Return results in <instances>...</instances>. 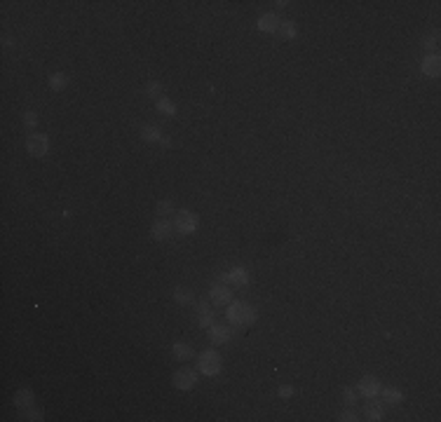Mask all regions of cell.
Wrapping results in <instances>:
<instances>
[{
  "label": "cell",
  "mask_w": 441,
  "mask_h": 422,
  "mask_svg": "<svg viewBox=\"0 0 441 422\" xmlns=\"http://www.w3.org/2000/svg\"><path fill=\"white\" fill-rule=\"evenodd\" d=\"M228 319L237 326H251L256 321V312L254 307L244 300H235L233 305H228Z\"/></svg>",
  "instance_id": "obj_1"
},
{
  "label": "cell",
  "mask_w": 441,
  "mask_h": 422,
  "mask_svg": "<svg viewBox=\"0 0 441 422\" xmlns=\"http://www.w3.org/2000/svg\"><path fill=\"white\" fill-rule=\"evenodd\" d=\"M197 368H200V373H202V375H209V378L218 375L220 371H223V361H220V354L216 352V349H207V352H202V356H200V361H197Z\"/></svg>",
  "instance_id": "obj_2"
},
{
  "label": "cell",
  "mask_w": 441,
  "mask_h": 422,
  "mask_svg": "<svg viewBox=\"0 0 441 422\" xmlns=\"http://www.w3.org/2000/svg\"><path fill=\"white\" fill-rule=\"evenodd\" d=\"M197 225H200L197 214H193V211H188V209H183V211H178L176 214V230L178 233L193 235L197 230Z\"/></svg>",
  "instance_id": "obj_3"
},
{
  "label": "cell",
  "mask_w": 441,
  "mask_h": 422,
  "mask_svg": "<svg viewBox=\"0 0 441 422\" xmlns=\"http://www.w3.org/2000/svg\"><path fill=\"white\" fill-rule=\"evenodd\" d=\"M172 382H174V387L176 389H193V387L197 385V373L193 371V368H188V366H183V368H178L176 373H174V378H172Z\"/></svg>",
  "instance_id": "obj_4"
},
{
  "label": "cell",
  "mask_w": 441,
  "mask_h": 422,
  "mask_svg": "<svg viewBox=\"0 0 441 422\" xmlns=\"http://www.w3.org/2000/svg\"><path fill=\"white\" fill-rule=\"evenodd\" d=\"M26 148L33 157H45L49 150V139L45 134H31L28 141H26Z\"/></svg>",
  "instance_id": "obj_5"
},
{
  "label": "cell",
  "mask_w": 441,
  "mask_h": 422,
  "mask_svg": "<svg viewBox=\"0 0 441 422\" xmlns=\"http://www.w3.org/2000/svg\"><path fill=\"white\" fill-rule=\"evenodd\" d=\"M220 281H226L230 286H246L249 284V272L244 268H233L230 272L220 275Z\"/></svg>",
  "instance_id": "obj_6"
},
{
  "label": "cell",
  "mask_w": 441,
  "mask_h": 422,
  "mask_svg": "<svg viewBox=\"0 0 441 422\" xmlns=\"http://www.w3.org/2000/svg\"><path fill=\"white\" fill-rule=\"evenodd\" d=\"M211 303L214 305H228L230 300H233V294H230V286H226V281H220V284H214L211 286Z\"/></svg>",
  "instance_id": "obj_7"
},
{
  "label": "cell",
  "mask_w": 441,
  "mask_h": 422,
  "mask_svg": "<svg viewBox=\"0 0 441 422\" xmlns=\"http://www.w3.org/2000/svg\"><path fill=\"white\" fill-rule=\"evenodd\" d=\"M359 392H362L366 399H375V394L380 392L378 378H373V375H364V378L359 380Z\"/></svg>",
  "instance_id": "obj_8"
},
{
  "label": "cell",
  "mask_w": 441,
  "mask_h": 422,
  "mask_svg": "<svg viewBox=\"0 0 441 422\" xmlns=\"http://www.w3.org/2000/svg\"><path fill=\"white\" fill-rule=\"evenodd\" d=\"M279 17H277L275 12H268L263 14V17L258 19V31H263V33H277L279 31Z\"/></svg>",
  "instance_id": "obj_9"
},
{
  "label": "cell",
  "mask_w": 441,
  "mask_h": 422,
  "mask_svg": "<svg viewBox=\"0 0 441 422\" xmlns=\"http://www.w3.org/2000/svg\"><path fill=\"white\" fill-rule=\"evenodd\" d=\"M150 235H153V239H158V242H165V239L172 237V223L167 218H160L158 223H153Z\"/></svg>",
  "instance_id": "obj_10"
},
{
  "label": "cell",
  "mask_w": 441,
  "mask_h": 422,
  "mask_svg": "<svg viewBox=\"0 0 441 422\" xmlns=\"http://www.w3.org/2000/svg\"><path fill=\"white\" fill-rule=\"evenodd\" d=\"M209 340L214 345H223L230 340V329L228 326H220V324H211L209 326Z\"/></svg>",
  "instance_id": "obj_11"
},
{
  "label": "cell",
  "mask_w": 441,
  "mask_h": 422,
  "mask_svg": "<svg viewBox=\"0 0 441 422\" xmlns=\"http://www.w3.org/2000/svg\"><path fill=\"white\" fill-rule=\"evenodd\" d=\"M423 73L429 75V78H439L441 73V61L436 54H427L423 59Z\"/></svg>",
  "instance_id": "obj_12"
},
{
  "label": "cell",
  "mask_w": 441,
  "mask_h": 422,
  "mask_svg": "<svg viewBox=\"0 0 441 422\" xmlns=\"http://www.w3.org/2000/svg\"><path fill=\"white\" fill-rule=\"evenodd\" d=\"M141 136L148 141V143H160V146H162V141H165V134H162V129L155 127V124H146V127L141 129Z\"/></svg>",
  "instance_id": "obj_13"
},
{
  "label": "cell",
  "mask_w": 441,
  "mask_h": 422,
  "mask_svg": "<svg viewBox=\"0 0 441 422\" xmlns=\"http://www.w3.org/2000/svg\"><path fill=\"white\" fill-rule=\"evenodd\" d=\"M366 417L373 422L383 420V417H385V404H383V401H371V404L366 406Z\"/></svg>",
  "instance_id": "obj_14"
},
{
  "label": "cell",
  "mask_w": 441,
  "mask_h": 422,
  "mask_svg": "<svg viewBox=\"0 0 441 422\" xmlns=\"http://www.w3.org/2000/svg\"><path fill=\"white\" fill-rule=\"evenodd\" d=\"M197 321H200V326H211L214 324V310H211L207 303L197 305Z\"/></svg>",
  "instance_id": "obj_15"
},
{
  "label": "cell",
  "mask_w": 441,
  "mask_h": 422,
  "mask_svg": "<svg viewBox=\"0 0 441 422\" xmlns=\"http://www.w3.org/2000/svg\"><path fill=\"white\" fill-rule=\"evenodd\" d=\"M383 399H385V404H390V406H399L404 401V392L397 389V387H385V389H383Z\"/></svg>",
  "instance_id": "obj_16"
},
{
  "label": "cell",
  "mask_w": 441,
  "mask_h": 422,
  "mask_svg": "<svg viewBox=\"0 0 441 422\" xmlns=\"http://www.w3.org/2000/svg\"><path fill=\"white\" fill-rule=\"evenodd\" d=\"M14 406H19V408H28V406H33V389H28V387L19 389L17 394H14Z\"/></svg>",
  "instance_id": "obj_17"
},
{
  "label": "cell",
  "mask_w": 441,
  "mask_h": 422,
  "mask_svg": "<svg viewBox=\"0 0 441 422\" xmlns=\"http://www.w3.org/2000/svg\"><path fill=\"white\" fill-rule=\"evenodd\" d=\"M68 85H71V78H68L66 73H54V75H49V87H52L54 92H64Z\"/></svg>",
  "instance_id": "obj_18"
},
{
  "label": "cell",
  "mask_w": 441,
  "mask_h": 422,
  "mask_svg": "<svg viewBox=\"0 0 441 422\" xmlns=\"http://www.w3.org/2000/svg\"><path fill=\"white\" fill-rule=\"evenodd\" d=\"M172 352H174V356H176V359H183V361L193 356V347H190V345H183V343H174Z\"/></svg>",
  "instance_id": "obj_19"
},
{
  "label": "cell",
  "mask_w": 441,
  "mask_h": 422,
  "mask_svg": "<svg viewBox=\"0 0 441 422\" xmlns=\"http://www.w3.org/2000/svg\"><path fill=\"white\" fill-rule=\"evenodd\" d=\"M174 300H176L178 305H190V303H193V294L183 286H176V291H174Z\"/></svg>",
  "instance_id": "obj_20"
},
{
  "label": "cell",
  "mask_w": 441,
  "mask_h": 422,
  "mask_svg": "<svg viewBox=\"0 0 441 422\" xmlns=\"http://www.w3.org/2000/svg\"><path fill=\"white\" fill-rule=\"evenodd\" d=\"M279 33H282L284 40H294L298 36V28H296L294 21H284V24H279Z\"/></svg>",
  "instance_id": "obj_21"
},
{
  "label": "cell",
  "mask_w": 441,
  "mask_h": 422,
  "mask_svg": "<svg viewBox=\"0 0 441 422\" xmlns=\"http://www.w3.org/2000/svg\"><path fill=\"white\" fill-rule=\"evenodd\" d=\"M158 110L165 113V115H176V104L169 101L167 96H162V99H158Z\"/></svg>",
  "instance_id": "obj_22"
},
{
  "label": "cell",
  "mask_w": 441,
  "mask_h": 422,
  "mask_svg": "<svg viewBox=\"0 0 441 422\" xmlns=\"http://www.w3.org/2000/svg\"><path fill=\"white\" fill-rule=\"evenodd\" d=\"M146 94L150 99H155V101H158V99L165 96V89H162V85H160V82H150V85L146 87Z\"/></svg>",
  "instance_id": "obj_23"
},
{
  "label": "cell",
  "mask_w": 441,
  "mask_h": 422,
  "mask_svg": "<svg viewBox=\"0 0 441 422\" xmlns=\"http://www.w3.org/2000/svg\"><path fill=\"white\" fill-rule=\"evenodd\" d=\"M423 45H425V49H432V52H436V49H439V33H432V36H425Z\"/></svg>",
  "instance_id": "obj_24"
},
{
  "label": "cell",
  "mask_w": 441,
  "mask_h": 422,
  "mask_svg": "<svg viewBox=\"0 0 441 422\" xmlns=\"http://www.w3.org/2000/svg\"><path fill=\"white\" fill-rule=\"evenodd\" d=\"M343 401H345V406H355L357 404V392L352 389V387H345L343 389Z\"/></svg>",
  "instance_id": "obj_25"
},
{
  "label": "cell",
  "mask_w": 441,
  "mask_h": 422,
  "mask_svg": "<svg viewBox=\"0 0 441 422\" xmlns=\"http://www.w3.org/2000/svg\"><path fill=\"white\" fill-rule=\"evenodd\" d=\"M172 211H174V204L169 202V200H165V202H160V204H158V214L162 216V218H165L167 214H172Z\"/></svg>",
  "instance_id": "obj_26"
},
{
  "label": "cell",
  "mask_w": 441,
  "mask_h": 422,
  "mask_svg": "<svg viewBox=\"0 0 441 422\" xmlns=\"http://www.w3.org/2000/svg\"><path fill=\"white\" fill-rule=\"evenodd\" d=\"M36 122H38V115L33 113V110L24 113V124H26V127H36Z\"/></svg>",
  "instance_id": "obj_27"
},
{
  "label": "cell",
  "mask_w": 441,
  "mask_h": 422,
  "mask_svg": "<svg viewBox=\"0 0 441 422\" xmlns=\"http://www.w3.org/2000/svg\"><path fill=\"white\" fill-rule=\"evenodd\" d=\"M294 394H296V387H291V385L279 387V397L282 399H289V397H294Z\"/></svg>",
  "instance_id": "obj_28"
},
{
  "label": "cell",
  "mask_w": 441,
  "mask_h": 422,
  "mask_svg": "<svg viewBox=\"0 0 441 422\" xmlns=\"http://www.w3.org/2000/svg\"><path fill=\"white\" fill-rule=\"evenodd\" d=\"M338 420H340V422H357L359 417H357L352 410H345V413H340V417H338Z\"/></svg>",
  "instance_id": "obj_29"
},
{
  "label": "cell",
  "mask_w": 441,
  "mask_h": 422,
  "mask_svg": "<svg viewBox=\"0 0 441 422\" xmlns=\"http://www.w3.org/2000/svg\"><path fill=\"white\" fill-rule=\"evenodd\" d=\"M28 420H43V413H40V410H31V413H28Z\"/></svg>",
  "instance_id": "obj_30"
}]
</instances>
